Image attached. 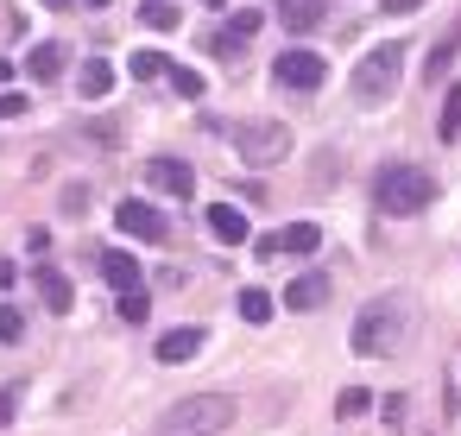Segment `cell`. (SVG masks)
I'll return each mask as SVG.
<instances>
[{
    "instance_id": "6da1fadb",
    "label": "cell",
    "mask_w": 461,
    "mask_h": 436,
    "mask_svg": "<svg viewBox=\"0 0 461 436\" xmlns=\"http://www.w3.org/2000/svg\"><path fill=\"white\" fill-rule=\"evenodd\" d=\"M234 392H196V398H184V404H171L165 411V436H221L228 423H234Z\"/></svg>"
},
{
    "instance_id": "7a4b0ae2",
    "label": "cell",
    "mask_w": 461,
    "mask_h": 436,
    "mask_svg": "<svg viewBox=\"0 0 461 436\" xmlns=\"http://www.w3.org/2000/svg\"><path fill=\"white\" fill-rule=\"evenodd\" d=\"M404 322H411V310H404V304H392V297L366 304V310L354 316V354H366V360L392 354V348L404 341Z\"/></svg>"
},
{
    "instance_id": "3957f363",
    "label": "cell",
    "mask_w": 461,
    "mask_h": 436,
    "mask_svg": "<svg viewBox=\"0 0 461 436\" xmlns=\"http://www.w3.org/2000/svg\"><path fill=\"white\" fill-rule=\"evenodd\" d=\"M373 203H379L385 215H417V209H429V203H436V177H429L423 165H392V171L379 177Z\"/></svg>"
},
{
    "instance_id": "277c9868",
    "label": "cell",
    "mask_w": 461,
    "mask_h": 436,
    "mask_svg": "<svg viewBox=\"0 0 461 436\" xmlns=\"http://www.w3.org/2000/svg\"><path fill=\"white\" fill-rule=\"evenodd\" d=\"M398 77H404V39H385V45H373V51L354 64V95L373 108V102H385V95L398 89Z\"/></svg>"
},
{
    "instance_id": "5b68a950",
    "label": "cell",
    "mask_w": 461,
    "mask_h": 436,
    "mask_svg": "<svg viewBox=\"0 0 461 436\" xmlns=\"http://www.w3.org/2000/svg\"><path fill=\"white\" fill-rule=\"evenodd\" d=\"M240 159L247 165H278L285 152H291V127H278V121H253V127H240Z\"/></svg>"
},
{
    "instance_id": "8992f818",
    "label": "cell",
    "mask_w": 461,
    "mask_h": 436,
    "mask_svg": "<svg viewBox=\"0 0 461 436\" xmlns=\"http://www.w3.org/2000/svg\"><path fill=\"white\" fill-rule=\"evenodd\" d=\"M272 77L285 83V89H297V95H310V89H322L329 83V64L316 58V51H303V45H291L278 64H272Z\"/></svg>"
},
{
    "instance_id": "52a82bcc",
    "label": "cell",
    "mask_w": 461,
    "mask_h": 436,
    "mask_svg": "<svg viewBox=\"0 0 461 436\" xmlns=\"http://www.w3.org/2000/svg\"><path fill=\"white\" fill-rule=\"evenodd\" d=\"M114 228H121V234H133V241H152V247H158V241H171L165 215H158L152 203H140V196H127V203L114 209Z\"/></svg>"
},
{
    "instance_id": "ba28073f",
    "label": "cell",
    "mask_w": 461,
    "mask_h": 436,
    "mask_svg": "<svg viewBox=\"0 0 461 436\" xmlns=\"http://www.w3.org/2000/svg\"><path fill=\"white\" fill-rule=\"evenodd\" d=\"M259 20H266L259 7H240L234 20H221V26H215V39H209V45H215L221 58H240V51H247V39L259 32Z\"/></svg>"
},
{
    "instance_id": "9c48e42d",
    "label": "cell",
    "mask_w": 461,
    "mask_h": 436,
    "mask_svg": "<svg viewBox=\"0 0 461 436\" xmlns=\"http://www.w3.org/2000/svg\"><path fill=\"white\" fill-rule=\"evenodd\" d=\"M146 184H158L165 196H190L196 190V171L184 159H146Z\"/></svg>"
},
{
    "instance_id": "30bf717a",
    "label": "cell",
    "mask_w": 461,
    "mask_h": 436,
    "mask_svg": "<svg viewBox=\"0 0 461 436\" xmlns=\"http://www.w3.org/2000/svg\"><path fill=\"white\" fill-rule=\"evenodd\" d=\"M316 247H322V228L316 222H291V228H278V234L259 241V253H316Z\"/></svg>"
},
{
    "instance_id": "8fae6325",
    "label": "cell",
    "mask_w": 461,
    "mask_h": 436,
    "mask_svg": "<svg viewBox=\"0 0 461 436\" xmlns=\"http://www.w3.org/2000/svg\"><path fill=\"white\" fill-rule=\"evenodd\" d=\"M203 222H209V234H215V241H228V247H240V241L253 234L247 209H234V203H209V215H203Z\"/></svg>"
},
{
    "instance_id": "7c38bea8",
    "label": "cell",
    "mask_w": 461,
    "mask_h": 436,
    "mask_svg": "<svg viewBox=\"0 0 461 436\" xmlns=\"http://www.w3.org/2000/svg\"><path fill=\"white\" fill-rule=\"evenodd\" d=\"M329 304V272H297L285 285V310H322Z\"/></svg>"
},
{
    "instance_id": "4fadbf2b",
    "label": "cell",
    "mask_w": 461,
    "mask_h": 436,
    "mask_svg": "<svg viewBox=\"0 0 461 436\" xmlns=\"http://www.w3.org/2000/svg\"><path fill=\"white\" fill-rule=\"evenodd\" d=\"M95 266H102V278H108L114 291H140V285H146V278H140V259H133V253H121V247H108Z\"/></svg>"
},
{
    "instance_id": "5bb4252c",
    "label": "cell",
    "mask_w": 461,
    "mask_h": 436,
    "mask_svg": "<svg viewBox=\"0 0 461 436\" xmlns=\"http://www.w3.org/2000/svg\"><path fill=\"white\" fill-rule=\"evenodd\" d=\"M196 354H203V329H196V322H184V329L158 335V360H165V367H177V360H196Z\"/></svg>"
},
{
    "instance_id": "9a60e30c",
    "label": "cell",
    "mask_w": 461,
    "mask_h": 436,
    "mask_svg": "<svg viewBox=\"0 0 461 436\" xmlns=\"http://www.w3.org/2000/svg\"><path fill=\"white\" fill-rule=\"evenodd\" d=\"M64 64H70V58H64V45H32L26 77H32V83H58V77H64Z\"/></svg>"
},
{
    "instance_id": "2e32d148",
    "label": "cell",
    "mask_w": 461,
    "mask_h": 436,
    "mask_svg": "<svg viewBox=\"0 0 461 436\" xmlns=\"http://www.w3.org/2000/svg\"><path fill=\"white\" fill-rule=\"evenodd\" d=\"M39 291H45V310H58V316H70V304H77V291H70V278H64L58 266H39Z\"/></svg>"
},
{
    "instance_id": "e0dca14e",
    "label": "cell",
    "mask_w": 461,
    "mask_h": 436,
    "mask_svg": "<svg viewBox=\"0 0 461 436\" xmlns=\"http://www.w3.org/2000/svg\"><path fill=\"white\" fill-rule=\"evenodd\" d=\"M278 20H285V32H316L322 26V0H278Z\"/></svg>"
},
{
    "instance_id": "ac0fdd59",
    "label": "cell",
    "mask_w": 461,
    "mask_h": 436,
    "mask_svg": "<svg viewBox=\"0 0 461 436\" xmlns=\"http://www.w3.org/2000/svg\"><path fill=\"white\" fill-rule=\"evenodd\" d=\"M108 89H114V70H108L102 58H89V64H83V77H77V95H83V102H102Z\"/></svg>"
},
{
    "instance_id": "d6986e66",
    "label": "cell",
    "mask_w": 461,
    "mask_h": 436,
    "mask_svg": "<svg viewBox=\"0 0 461 436\" xmlns=\"http://www.w3.org/2000/svg\"><path fill=\"white\" fill-rule=\"evenodd\" d=\"M140 20H146L152 32H171V26H177V0H146Z\"/></svg>"
},
{
    "instance_id": "ffe728a7",
    "label": "cell",
    "mask_w": 461,
    "mask_h": 436,
    "mask_svg": "<svg viewBox=\"0 0 461 436\" xmlns=\"http://www.w3.org/2000/svg\"><path fill=\"white\" fill-rule=\"evenodd\" d=\"M436 133H442V140H455V133H461V83H448V102H442V121H436Z\"/></svg>"
},
{
    "instance_id": "44dd1931",
    "label": "cell",
    "mask_w": 461,
    "mask_h": 436,
    "mask_svg": "<svg viewBox=\"0 0 461 436\" xmlns=\"http://www.w3.org/2000/svg\"><path fill=\"white\" fill-rule=\"evenodd\" d=\"M133 77H140V83H152V77H171V58H158V51H133Z\"/></svg>"
},
{
    "instance_id": "7402d4cb",
    "label": "cell",
    "mask_w": 461,
    "mask_h": 436,
    "mask_svg": "<svg viewBox=\"0 0 461 436\" xmlns=\"http://www.w3.org/2000/svg\"><path fill=\"white\" fill-rule=\"evenodd\" d=\"M171 89H177L184 102H196V95H203V77H196L190 64H171Z\"/></svg>"
},
{
    "instance_id": "603a6c76",
    "label": "cell",
    "mask_w": 461,
    "mask_h": 436,
    "mask_svg": "<svg viewBox=\"0 0 461 436\" xmlns=\"http://www.w3.org/2000/svg\"><path fill=\"white\" fill-rule=\"evenodd\" d=\"M455 51H461V32H448V39H442V45L429 51V77H436V83H442V70L455 64Z\"/></svg>"
},
{
    "instance_id": "cb8c5ba5",
    "label": "cell",
    "mask_w": 461,
    "mask_h": 436,
    "mask_svg": "<svg viewBox=\"0 0 461 436\" xmlns=\"http://www.w3.org/2000/svg\"><path fill=\"white\" fill-rule=\"evenodd\" d=\"M240 316H247V322H266V316H272V297H266V291H240Z\"/></svg>"
},
{
    "instance_id": "d4e9b609",
    "label": "cell",
    "mask_w": 461,
    "mask_h": 436,
    "mask_svg": "<svg viewBox=\"0 0 461 436\" xmlns=\"http://www.w3.org/2000/svg\"><path fill=\"white\" fill-rule=\"evenodd\" d=\"M121 316H127V322H146V316H152V297H146V291H121Z\"/></svg>"
},
{
    "instance_id": "484cf974",
    "label": "cell",
    "mask_w": 461,
    "mask_h": 436,
    "mask_svg": "<svg viewBox=\"0 0 461 436\" xmlns=\"http://www.w3.org/2000/svg\"><path fill=\"white\" fill-rule=\"evenodd\" d=\"M366 404H373V392H360V386H348V392L335 398V411H341V417H360Z\"/></svg>"
},
{
    "instance_id": "4316f807",
    "label": "cell",
    "mask_w": 461,
    "mask_h": 436,
    "mask_svg": "<svg viewBox=\"0 0 461 436\" xmlns=\"http://www.w3.org/2000/svg\"><path fill=\"white\" fill-rule=\"evenodd\" d=\"M20 335H26V316L14 304H0V341H20Z\"/></svg>"
},
{
    "instance_id": "83f0119b",
    "label": "cell",
    "mask_w": 461,
    "mask_h": 436,
    "mask_svg": "<svg viewBox=\"0 0 461 436\" xmlns=\"http://www.w3.org/2000/svg\"><path fill=\"white\" fill-rule=\"evenodd\" d=\"M26 253H32V259H45V253H51V234H45V228H32V234H26Z\"/></svg>"
},
{
    "instance_id": "f1b7e54d",
    "label": "cell",
    "mask_w": 461,
    "mask_h": 436,
    "mask_svg": "<svg viewBox=\"0 0 461 436\" xmlns=\"http://www.w3.org/2000/svg\"><path fill=\"white\" fill-rule=\"evenodd\" d=\"M26 114V95H0V121H20Z\"/></svg>"
},
{
    "instance_id": "f546056e",
    "label": "cell",
    "mask_w": 461,
    "mask_h": 436,
    "mask_svg": "<svg viewBox=\"0 0 461 436\" xmlns=\"http://www.w3.org/2000/svg\"><path fill=\"white\" fill-rule=\"evenodd\" d=\"M14 404H20V392H14V386H0V423L14 417Z\"/></svg>"
},
{
    "instance_id": "4dcf8cb0",
    "label": "cell",
    "mask_w": 461,
    "mask_h": 436,
    "mask_svg": "<svg viewBox=\"0 0 461 436\" xmlns=\"http://www.w3.org/2000/svg\"><path fill=\"white\" fill-rule=\"evenodd\" d=\"M411 7H423V0H385V14H411Z\"/></svg>"
},
{
    "instance_id": "1f68e13d",
    "label": "cell",
    "mask_w": 461,
    "mask_h": 436,
    "mask_svg": "<svg viewBox=\"0 0 461 436\" xmlns=\"http://www.w3.org/2000/svg\"><path fill=\"white\" fill-rule=\"evenodd\" d=\"M0 285H14V259H0Z\"/></svg>"
},
{
    "instance_id": "d6a6232c",
    "label": "cell",
    "mask_w": 461,
    "mask_h": 436,
    "mask_svg": "<svg viewBox=\"0 0 461 436\" xmlns=\"http://www.w3.org/2000/svg\"><path fill=\"white\" fill-rule=\"evenodd\" d=\"M7 77H14V64H7V58H0V83H7Z\"/></svg>"
},
{
    "instance_id": "836d02e7",
    "label": "cell",
    "mask_w": 461,
    "mask_h": 436,
    "mask_svg": "<svg viewBox=\"0 0 461 436\" xmlns=\"http://www.w3.org/2000/svg\"><path fill=\"white\" fill-rule=\"evenodd\" d=\"M45 7H70V0H45Z\"/></svg>"
},
{
    "instance_id": "e575fe53",
    "label": "cell",
    "mask_w": 461,
    "mask_h": 436,
    "mask_svg": "<svg viewBox=\"0 0 461 436\" xmlns=\"http://www.w3.org/2000/svg\"><path fill=\"white\" fill-rule=\"evenodd\" d=\"M203 7H228V0H203Z\"/></svg>"
},
{
    "instance_id": "d590c367",
    "label": "cell",
    "mask_w": 461,
    "mask_h": 436,
    "mask_svg": "<svg viewBox=\"0 0 461 436\" xmlns=\"http://www.w3.org/2000/svg\"><path fill=\"white\" fill-rule=\"evenodd\" d=\"M89 7H108V0H89Z\"/></svg>"
},
{
    "instance_id": "8d00e7d4",
    "label": "cell",
    "mask_w": 461,
    "mask_h": 436,
    "mask_svg": "<svg viewBox=\"0 0 461 436\" xmlns=\"http://www.w3.org/2000/svg\"><path fill=\"white\" fill-rule=\"evenodd\" d=\"M158 436H165V430H158Z\"/></svg>"
}]
</instances>
